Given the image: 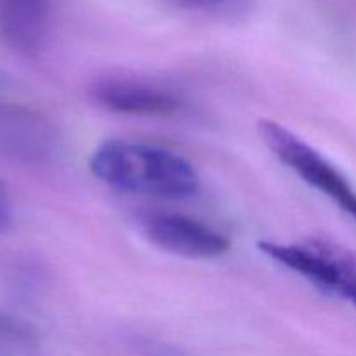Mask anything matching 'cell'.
<instances>
[{
  "mask_svg": "<svg viewBox=\"0 0 356 356\" xmlns=\"http://www.w3.org/2000/svg\"><path fill=\"white\" fill-rule=\"evenodd\" d=\"M149 356H193V355L184 353V351L177 350V348L159 346V348H153V350L149 351Z\"/></svg>",
  "mask_w": 356,
  "mask_h": 356,
  "instance_id": "cell-11",
  "label": "cell"
},
{
  "mask_svg": "<svg viewBox=\"0 0 356 356\" xmlns=\"http://www.w3.org/2000/svg\"><path fill=\"white\" fill-rule=\"evenodd\" d=\"M58 0H0V40L21 54H35L51 35Z\"/></svg>",
  "mask_w": 356,
  "mask_h": 356,
  "instance_id": "cell-7",
  "label": "cell"
},
{
  "mask_svg": "<svg viewBox=\"0 0 356 356\" xmlns=\"http://www.w3.org/2000/svg\"><path fill=\"white\" fill-rule=\"evenodd\" d=\"M179 2L191 7V9L204 10V13L225 14L238 9L245 0H179Z\"/></svg>",
  "mask_w": 356,
  "mask_h": 356,
  "instance_id": "cell-9",
  "label": "cell"
},
{
  "mask_svg": "<svg viewBox=\"0 0 356 356\" xmlns=\"http://www.w3.org/2000/svg\"><path fill=\"white\" fill-rule=\"evenodd\" d=\"M257 132L261 141L285 167L325 195L356 222V188L327 156L280 122L261 118Z\"/></svg>",
  "mask_w": 356,
  "mask_h": 356,
  "instance_id": "cell-3",
  "label": "cell"
},
{
  "mask_svg": "<svg viewBox=\"0 0 356 356\" xmlns=\"http://www.w3.org/2000/svg\"><path fill=\"white\" fill-rule=\"evenodd\" d=\"M35 343L37 337L26 323L0 315V356L26 353Z\"/></svg>",
  "mask_w": 356,
  "mask_h": 356,
  "instance_id": "cell-8",
  "label": "cell"
},
{
  "mask_svg": "<svg viewBox=\"0 0 356 356\" xmlns=\"http://www.w3.org/2000/svg\"><path fill=\"white\" fill-rule=\"evenodd\" d=\"M261 252L280 266L306 278L320 292L356 309V250L327 236H308L296 243H257Z\"/></svg>",
  "mask_w": 356,
  "mask_h": 356,
  "instance_id": "cell-2",
  "label": "cell"
},
{
  "mask_svg": "<svg viewBox=\"0 0 356 356\" xmlns=\"http://www.w3.org/2000/svg\"><path fill=\"white\" fill-rule=\"evenodd\" d=\"M94 101L104 110L132 117H169L179 113L183 99L172 90L127 76H108L92 83Z\"/></svg>",
  "mask_w": 356,
  "mask_h": 356,
  "instance_id": "cell-6",
  "label": "cell"
},
{
  "mask_svg": "<svg viewBox=\"0 0 356 356\" xmlns=\"http://www.w3.org/2000/svg\"><path fill=\"white\" fill-rule=\"evenodd\" d=\"M10 225H13V202L7 186L0 181V233L7 232Z\"/></svg>",
  "mask_w": 356,
  "mask_h": 356,
  "instance_id": "cell-10",
  "label": "cell"
},
{
  "mask_svg": "<svg viewBox=\"0 0 356 356\" xmlns=\"http://www.w3.org/2000/svg\"><path fill=\"white\" fill-rule=\"evenodd\" d=\"M139 228L149 243L186 259H216L232 249L225 233L177 212H145L139 216Z\"/></svg>",
  "mask_w": 356,
  "mask_h": 356,
  "instance_id": "cell-4",
  "label": "cell"
},
{
  "mask_svg": "<svg viewBox=\"0 0 356 356\" xmlns=\"http://www.w3.org/2000/svg\"><path fill=\"white\" fill-rule=\"evenodd\" d=\"M90 172L113 190L184 200L200 190V176L184 156L148 143L111 139L94 149Z\"/></svg>",
  "mask_w": 356,
  "mask_h": 356,
  "instance_id": "cell-1",
  "label": "cell"
},
{
  "mask_svg": "<svg viewBox=\"0 0 356 356\" xmlns=\"http://www.w3.org/2000/svg\"><path fill=\"white\" fill-rule=\"evenodd\" d=\"M54 124L37 110L0 103V156L21 163L47 162L58 149Z\"/></svg>",
  "mask_w": 356,
  "mask_h": 356,
  "instance_id": "cell-5",
  "label": "cell"
}]
</instances>
